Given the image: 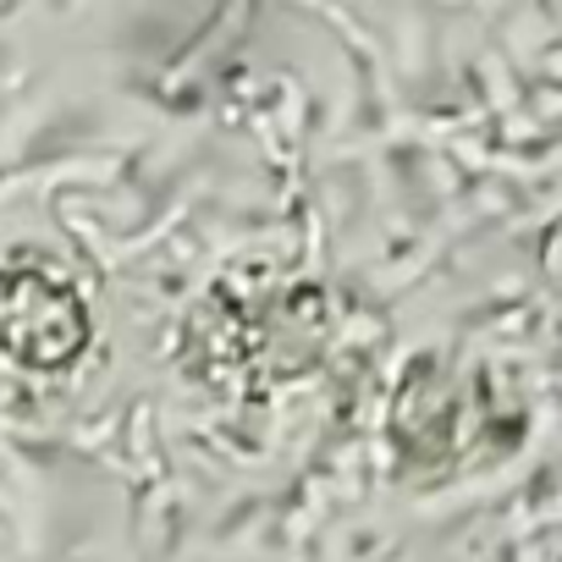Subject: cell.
<instances>
[{"label": "cell", "mask_w": 562, "mask_h": 562, "mask_svg": "<svg viewBox=\"0 0 562 562\" xmlns=\"http://www.w3.org/2000/svg\"><path fill=\"white\" fill-rule=\"evenodd\" d=\"M89 348V310L40 265L0 270V353L23 370H67Z\"/></svg>", "instance_id": "obj_3"}, {"label": "cell", "mask_w": 562, "mask_h": 562, "mask_svg": "<svg viewBox=\"0 0 562 562\" xmlns=\"http://www.w3.org/2000/svg\"><path fill=\"white\" fill-rule=\"evenodd\" d=\"M518 430L524 419L491 392V381L447 359H419L392 397V441L403 463L425 474H452L485 452H507Z\"/></svg>", "instance_id": "obj_1"}, {"label": "cell", "mask_w": 562, "mask_h": 562, "mask_svg": "<svg viewBox=\"0 0 562 562\" xmlns=\"http://www.w3.org/2000/svg\"><path fill=\"white\" fill-rule=\"evenodd\" d=\"M321 299L304 288H288L276 299H243V304H204L188 337V353L204 359V375L215 381H248L254 392L270 381H293L321 359Z\"/></svg>", "instance_id": "obj_2"}]
</instances>
